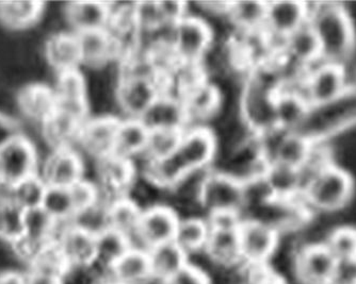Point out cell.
Wrapping results in <instances>:
<instances>
[{
  "label": "cell",
  "mask_w": 356,
  "mask_h": 284,
  "mask_svg": "<svg viewBox=\"0 0 356 284\" xmlns=\"http://www.w3.org/2000/svg\"><path fill=\"white\" fill-rule=\"evenodd\" d=\"M307 7V24L317 37L321 61L348 65L356 53V28L346 6L320 1Z\"/></svg>",
  "instance_id": "1"
},
{
  "label": "cell",
  "mask_w": 356,
  "mask_h": 284,
  "mask_svg": "<svg viewBox=\"0 0 356 284\" xmlns=\"http://www.w3.org/2000/svg\"><path fill=\"white\" fill-rule=\"evenodd\" d=\"M355 180L343 166L332 164L318 174L301 194L312 214H334L343 211L353 200Z\"/></svg>",
  "instance_id": "2"
},
{
  "label": "cell",
  "mask_w": 356,
  "mask_h": 284,
  "mask_svg": "<svg viewBox=\"0 0 356 284\" xmlns=\"http://www.w3.org/2000/svg\"><path fill=\"white\" fill-rule=\"evenodd\" d=\"M356 126V87L325 105L311 107L299 133L311 142H327Z\"/></svg>",
  "instance_id": "3"
},
{
  "label": "cell",
  "mask_w": 356,
  "mask_h": 284,
  "mask_svg": "<svg viewBox=\"0 0 356 284\" xmlns=\"http://www.w3.org/2000/svg\"><path fill=\"white\" fill-rule=\"evenodd\" d=\"M216 42L213 26L195 14L172 26L170 47L178 63L201 64Z\"/></svg>",
  "instance_id": "4"
},
{
  "label": "cell",
  "mask_w": 356,
  "mask_h": 284,
  "mask_svg": "<svg viewBox=\"0 0 356 284\" xmlns=\"http://www.w3.org/2000/svg\"><path fill=\"white\" fill-rule=\"evenodd\" d=\"M351 87L346 66L319 61L304 74L299 94L311 107H315L334 101Z\"/></svg>",
  "instance_id": "5"
},
{
  "label": "cell",
  "mask_w": 356,
  "mask_h": 284,
  "mask_svg": "<svg viewBox=\"0 0 356 284\" xmlns=\"http://www.w3.org/2000/svg\"><path fill=\"white\" fill-rule=\"evenodd\" d=\"M218 141L209 127H188L181 132V142L172 161L184 176L191 172L209 171L218 159Z\"/></svg>",
  "instance_id": "6"
},
{
  "label": "cell",
  "mask_w": 356,
  "mask_h": 284,
  "mask_svg": "<svg viewBox=\"0 0 356 284\" xmlns=\"http://www.w3.org/2000/svg\"><path fill=\"white\" fill-rule=\"evenodd\" d=\"M200 207L207 216L232 213L243 217L245 197L241 182L219 169H209L202 187Z\"/></svg>",
  "instance_id": "7"
},
{
  "label": "cell",
  "mask_w": 356,
  "mask_h": 284,
  "mask_svg": "<svg viewBox=\"0 0 356 284\" xmlns=\"http://www.w3.org/2000/svg\"><path fill=\"white\" fill-rule=\"evenodd\" d=\"M40 161L37 147L23 133L0 146V185L13 187L22 180L37 175Z\"/></svg>",
  "instance_id": "8"
},
{
  "label": "cell",
  "mask_w": 356,
  "mask_h": 284,
  "mask_svg": "<svg viewBox=\"0 0 356 284\" xmlns=\"http://www.w3.org/2000/svg\"><path fill=\"white\" fill-rule=\"evenodd\" d=\"M179 217L167 203H157L143 210L137 233L131 239V248L149 251L156 246L173 242Z\"/></svg>",
  "instance_id": "9"
},
{
  "label": "cell",
  "mask_w": 356,
  "mask_h": 284,
  "mask_svg": "<svg viewBox=\"0 0 356 284\" xmlns=\"http://www.w3.org/2000/svg\"><path fill=\"white\" fill-rule=\"evenodd\" d=\"M95 182L101 200L109 205L118 198L126 197L139 176L135 162L111 153L95 161Z\"/></svg>",
  "instance_id": "10"
},
{
  "label": "cell",
  "mask_w": 356,
  "mask_h": 284,
  "mask_svg": "<svg viewBox=\"0 0 356 284\" xmlns=\"http://www.w3.org/2000/svg\"><path fill=\"white\" fill-rule=\"evenodd\" d=\"M242 263L268 264L280 245L281 235L274 228L254 219H243L238 229Z\"/></svg>",
  "instance_id": "11"
},
{
  "label": "cell",
  "mask_w": 356,
  "mask_h": 284,
  "mask_svg": "<svg viewBox=\"0 0 356 284\" xmlns=\"http://www.w3.org/2000/svg\"><path fill=\"white\" fill-rule=\"evenodd\" d=\"M38 175L47 187L69 189L86 178L85 157L76 148L51 150L40 165Z\"/></svg>",
  "instance_id": "12"
},
{
  "label": "cell",
  "mask_w": 356,
  "mask_h": 284,
  "mask_svg": "<svg viewBox=\"0 0 356 284\" xmlns=\"http://www.w3.org/2000/svg\"><path fill=\"white\" fill-rule=\"evenodd\" d=\"M120 119L117 116H90L81 126L76 149L94 162L113 153Z\"/></svg>",
  "instance_id": "13"
},
{
  "label": "cell",
  "mask_w": 356,
  "mask_h": 284,
  "mask_svg": "<svg viewBox=\"0 0 356 284\" xmlns=\"http://www.w3.org/2000/svg\"><path fill=\"white\" fill-rule=\"evenodd\" d=\"M163 92L161 82L122 79L117 91L118 115L120 119H141Z\"/></svg>",
  "instance_id": "14"
},
{
  "label": "cell",
  "mask_w": 356,
  "mask_h": 284,
  "mask_svg": "<svg viewBox=\"0 0 356 284\" xmlns=\"http://www.w3.org/2000/svg\"><path fill=\"white\" fill-rule=\"evenodd\" d=\"M187 112L189 127H210L224 103V93L218 82L206 80L181 98Z\"/></svg>",
  "instance_id": "15"
},
{
  "label": "cell",
  "mask_w": 356,
  "mask_h": 284,
  "mask_svg": "<svg viewBox=\"0 0 356 284\" xmlns=\"http://www.w3.org/2000/svg\"><path fill=\"white\" fill-rule=\"evenodd\" d=\"M307 22V3L295 0L267 1L264 32L268 37L284 42Z\"/></svg>",
  "instance_id": "16"
},
{
  "label": "cell",
  "mask_w": 356,
  "mask_h": 284,
  "mask_svg": "<svg viewBox=\"0 0 356 284\" xmlns=\"http://www.w3.org/2000/svg\"><path fill=\"white\" fill-rule=\"evenodd\" d=\"M338 262L323 243H311L298 250L295 273L301 284H330Z\"/></svg>",
  "instance_id": "17"
},
{
  "label": "cell",
  "mask_w": 356,
  "mask_h": 284,
  "mask_svg": "<svg viewBox=\"0 0 356 284\" xmlns=\"http://www.w3.org/2000/svg\"><path fill=\"white\" fill-rule=\"evenodd\" d=\"M76 39L79 47L81 69L96 71L121 61V48L108 30L83 32L76 35Z\"/></svg>",
  "instance_id": "18"
},
{
  "label": "cell",
  "mask_w": 356,
  "mask_h": 284,
  "mask_svg": "<svg viewBox=\"0 0 356 284\" xmlns=\"http://www.w3.org/2000/svg\"><path fill=\"white\" fill-rule=\"evenodd\" d=\"M55 242L70 269H88L95 264V237L87 232L71 224H59Z\"/></svg>",
  "instance_id": "19"
},
{
  "label": "cell",
  "mask_w": 356,
  "mask_h": 284,
  "mask_svg": "<svg viewBox=\"0 0 356 284\" xmlns=\"http://www.w3.org/2000/svg\"><path fill=\"white\" fill-rule=\"evenodd\" d=\"M140 121L149 131L170 130L183 132L189 127L183 100L174 94L163 92Z\"/></svg>",
  "instance_id": "20"
},
{
  "label": "cell",
  "mask_w": 356,
  "mask_h": 284,
  "mask_svg": "<svg viewBox=\"0 0 356 284\" xmlns=\"http://www.w3.org/2000/svg\"><path fill=\"white\" fill-rule=\"evenodd\" d=\"M67 30L74 35L83 32L107 30L111 22L110 3L73 1L63 8Z\"/></svg>",
  "instance_id": "21"
},
{
  "label": "cell",
  "mask_w": 356,
  "mask_h": 284,
  "mask_svg": "<svg viewBox=\"0 0 356 284\" xmlns=\"http://www.w3.org/2000/svg\"><path fill=\"white\" fill-rule=\"evenodd\" d=\"M44 57L57 75L81 69V59L76 35L67 30L49 35L44 45Z\"/></svg>",
  "instance_id": "22"
},
{
  "label": "cell",
  "mask_w": 356,
  "mask_h": 284,
  "mask_svg": "<svg viewBox=\"0 0 356 284\" xmlns=\"http://www.w3.org/2000/svg\"><path fill=\"white\" fill-rule=\"evenodd\" d=\"M282 58L296 69L307 71L320 59L317 37L309 24L293 32L284 43Z\"/></svg>",
  "instance_id": "23"
},
{
  "label": "cell",
  "mask_w": 356,
  "mask_h": 284,
  "mask_svg": "<svg viewBox=\"0 0 356 284\" xmlns=\"http://www.w3.org/2000/svg\"><path fill=\"white\" fill-rule=\"evenodd\" d=\"M16 105L26 119L41 126L56 111L57 98L53 87L33 83L26 85L17 93Z\"/></svg>",
  "instance_id": "24"
},
{
  "label": "cell",
  "mask_w": 356,
  "mask_h": 284,
  "mask_svg": "<svg viewBox=\"0 0 356 284\" xmlns=\"http://www.w3.org/2000/svg\"><path fill=\"white\" fill-rule=\"evenodd\" d=\"M239 226L218 227L209 225V237L204 251L215 263L223 266H233L242 263L238 235Z\"/></svg>",
  "instance_id": "25"
},
{
  "label": "cell",
  "mask_w": 356,
  "mask_h": 284,
  "mask_svg": "<svg viewBox=\"0 0 356 284\" xmlns=\"http://www.w3.org/2000/svg\"><path fill=\"white\" fill-rule=\"evenodd\" d=\"M85 122L56 110L53 115L40 126L42 137L51 150L76 148L80 129Z\"/></svg>",
  "instance_id": "26"
},
{
  "label": "cell",
  "mask_w": 356,
  "mask_h": 284,
  "mask_svg": "<svg viewBox=\"0 0 356 284\" xmlns=\"http://www.w3.org/2000/svg\"><path fill=\"white\" fill-rule=\"evenodd\" d=\"M149 130L140 119H120L113 153L138 162L143 157L149 141Z\"/></svg>",
  "instance_id": "27"
},
{
  "label": "cell",
  "mask_w": 356,
  "mask_h": 284,
  "mask_svg": "<svg viewBox=\"0 0 356 284\" xmlns=\"http://www.w3.org/2000/svg\"><path fill=\"white\" fill-rule=\"evenodd\" d=\"M112 279L121 284H147L153 279L149 253L131 248L108 269Z\"/></svg>",
  "instance_id": "28"
},
{
  "label": "cell",
  "mask_w": 356,
  "mask_h": 284,
  "mask_svg": "<svg viewBox=\"0 0 356 284\" xmlns=\"http://www.w3.org/2000/svg\"><path fill=\"white\" fill-rule=\"evenodd\" d=\"M311 106L303 96L287 90H280L275 98V119L280 129L298 132L305 122Z\"/></svg>",
  "instance_id": "29"
},
{
  "label": "cell",
  "mask_w": 356,
  "mask_h": 284,
  "mask_svg": "<svg viewBox=\"0 0 356 284\" xmlns=\"http://www.w3.org/2000/svg\"><path fill=\"white\" fill-rule=\"evenodd\" d=\"M267 1H231L226 21L232 31L255 33L265 26Z\"/></svg>",
  "instance_id": "30"
},
{
  "label": "cell",
  "mask_w": 356,
  "mask_h": 284,
  "mask_svg": "<svg viewBox=\"0 0 356 284\" xmlns=\"http://www.w3.org/2000/svg\"><path fill=\"white\" fill-rule=\"evenodd\" d=\"M45 11L41 1H0V25L22 31L35 26Z\"/></svg>",
  "instance_id": "31"
},
{
  "label": "cell",
  "mask_w": 356,
  "mask_h": 284,
  "mask_svg": "<svg viewBox=\"0 0 356 284\" xmlns=\"http://www.w3.org/2000/svg\"><path fill=\"white\" fill-rule=\"evenodd\" d=\"M147 253L153 279L158 280L160 283L173 277L189 263L188 256L174 242L156 246Z\"/></svg>",
  "instance_id": "32"
},
{
  "label": "cell",
  "mask_w": 356,
  "mask_h": 284,
  "mask_svg": "<svg viewBox=\"0 0 356 284\" xmlns=\"http://www.w3.org/2000/svg\"><path fill=\"white\" fill-rule=\"evenodd\" d=\"M143 209L131 198H118L108 205L109 229L119 232L131 241L137 233Z\"/></svg>",
  "instance_id": "33"
},
{
  "label": "cell",
  "mask_w": 356,
  "mask_h": 284,
  "mask_svg": "<svg viewBox=\"0 0 356 284\" xmlns=\"http://www.w3.org/2000/svg\"><path fill=\"white\" fill-rule=\"evenodd\" d=\"M209 232V224L206 217H179L173 242L189 257L192 253L204 250Z\"/></svg>",
  "instance_id": "34"
},
{
  "label": "cell",
  "mask_w": 356,
  "mask_h": 284,
  "mask_svg": "<svg viewBox=\"0 0 356 284\" xmlns=\"http://www.w3.org/2000/svg\"><path fill=\"white\" fill-rule=\"evenodd\" d=\"M24 222L25 210L10 199L7 187L0 185V242L11 247L21 241Z\"/></svg>",
  "instance_id": "35"
},
{
  "label": "cell",
  "mask_w": 356,
  "mask_h": 284,
  "mask_svg": "<svg viewBox=\"0 0 356 284\" xmlns=\"http://www.w3.org/2000/svg\"><path fill=\"white\" fill-rule=\"evenodd\" d=\"M264 177L274 197L293 199L301 196L303 185L299 169L282 164L271 163L268 165Z\"/></svg>",
  "instance_id": "36"
},
{
  "label": "cell",
  "mask_w": 356,
  "mask_h": 284,
  "mask_svg": "<svg viewBox=\"0 0 356 284\" xmlns=\"http://www.w3.org/2000/svg\"><path fill=\"white\" fill-rule=\"evenodd\" d=\"M95 264H102L107 269L131 248V242L127 237L112 229L102 232L101 235L95 237Z\"/></svg>",
  "instance_id": "37"
},
{
  "label": "cell",
  "mask_w": 356,
  "mask_h": 284,
  "mask_svg": "<svg viewBox=\"0 0 356 284\" xmlns=\"http://www.w3.org/2000/svg\"><path fill=\"white\" fill-rule=\"evenodd\" d=\"M27 271L55 276L64 280L71 269L67 265V261L64 260L57 244L53 242L44 246L31 258L28 263Z\"/></svg>",
  "instance_id": "38"
},
{
  "label": "cell",
  "mask_w": 356,
  "mask_h": 284,
  "mask_svg": "<svg viewBox=\"0 0 356 284\" xmlns=\"http://www.w3.org/2000/svg\"><path fill=\"white\" fill-rule=\"evenodd\" d=\"M46 189L47 185L38 174L7 187L10 199L25 211L41 207Z\"/></svg>",
  "instance_id": "39"
},
{
  "label": "cell",
  "mask_w": 356,
  "mask_h": 284,
  "mask_svg": "<svg viewBox=\"0 0 356 284\" xmlns=\"http://www.w3.org/2000/svg\"><path fill=\"white\" fill-rule=\"evenodd\" d=\"M41 208L58 224H71L76 214L71 194L65 187H47Z\"/></svg>",
  "instance_id": "40"
},
{
  "label": "cell",
  "mask_w": 356,
  "mask_h": 284,
  "mask_svg": "<svg viewBox=\"0 0 356 284\" xmlns=\"http://www.w3.org/2000/svg\"><path fill=\"white\" fill-rule=\"evenodd\" d=\"M181 137V132L179 131H170V130L149 131L147 148L144 151L143 157L139 161H160L171 157L177 149Z\"/></svg>",
  "instance_id": "41"
},
{
  "label": "cell",
  "mask_w": 356,
  "mask_h": 284,
  "mask_svg": "<svg viewBox=\"0 0 356 284\" xmlns=\"http://www.w3.org/2000/svg\"><path fill=\"white\" fill-rule=\"evenodd\" d=\"M322 243L337 262L356 260V228L351 226L334 228Z\"/></svg>",
  "instance_id": "42"
},
{
  "label": "cell",
  "mask_w": 356,
  "mask_h": 284,
  "mask_svg": "<svg viewBox=\"0 0 356 284\" xmlns=\"http://www.w3.org/2000/svg\"><path fill=\"white\" fill-rule=\"evenodd\" d=\"M131 13L136 29L140 35H153L163 27H169L163 23L158 1L133 3Z\"/></svg>",
  "instance_id": "43"
},
{
  "label": "cell",
  "mask_w": 356,
  "mask_h": 284,
  "mask_svg": "<svg viewBox=\"0 0 356 284\" xmlns=\"http://www.w3.org/2000/svg\"><path fill=\"white\" fill-rule=\"evenodd\" d=\"M71 225L93 237H97L102 232L109 229L107 203L99 200L92 207L77 212L72 219Z\"/></svg>",
  "instance_id": "44"
},
{
  "label": "cell",
  "mask_w": 356,
  "mask_h": 284,
  "mask_svg": "<svg viewBox=\"0 0 356 284\" xmlns=\"http://www.w3.org/2000/svg\"><path fill=\"white\" fill-rule=\"evenodd\" d=\"M76 213L92 207L101 200L99 187L92 180L83 178L69 187Z\"/></svg>",
  "instance_id": "45"
},
{
  "label": "cell",
  "mask_w": 356,
  "mask_h": 284,
  "mask_svg": "<svg viewBox=\"0 0 356 284\" xmlns=\"http://www.w3.org/2000/svg\"><path fill=\"white\" fill-rule=\"evenodd\" d=\"M195 7L194 11H190V13L201 16L206 21L210 19H221L225 21L229 13L231 1H201V3H192Z\"/></svg>",
  "instance_id": "46"
},
{
  "label": "cell",
  "mask_w": 356,
  "mask_h": 284,
  "mask_svg": "<svg viewBox=\"0 0 356 284\" xmlns=\"http://www.w3.org/2000/svg\"><path fill=\"white\" fill-rule=\"evenodd\" d=\"M165 26H174L190 13L189 3L185 1H158Z\"/></svg>",
  "instance_id": "47"
},
{
  "label": "cell",
  "mask_w": 356,
  "mask_h": 284,
  "mask_svg": "<svg viewBox=\"0 0 356 284\" xmlns=\"http://www.w3.org/2000/svg\"><path fill=\"white\" fill-rule=\"evenodd\" d=\"M161 284H210V281L209 278L202 269L188 263L173 277Z\"/></svg>",
  "instance_id": "48"
},
{
  "label": "cell",
  "mask_w": 356,
  "mask_h": 284,
  "mask_svg": "<svg viewBox=\"0 0 356 284\" xmlns=\"http://www.w3.org/2000/svg\"><path fill=\"white\" fill-rule=\"evenodd\" d=\"M248 266L251 269L250 284H286L283 277L270 269L267 264Z\"/></svg>",
  "instance_id": "49"
},
{
  "label": "cell",
  "mask_w": 356,
  "mask_h": 284,
  "mask_svg": "<svg viewBox=\"0 0 356 284\" xmlns=\"http://www.w3.org/2000/svg\"><path fill=\"white\" fill-rule=\"evenodd\" d=\"M330 284H356V260L338 262Z\"/></svg>",
  "instance_id": "50"
},
{
  "label": "cell",
  "mask_w": 356,
  "mask_h": 284,
  "mask_svg": "<svg viewBox=\"0 0 356 284\" xmlns=\"http://www.w3.org/2000/svg\"><path fill=\"white\" fill-rule=\"evenodd\" d=\"M19 133L22 132L19 130L17 123L5 114L0 113V146Z\"/></svg>",
  "instance_id": "51"
},
{
  "label": "cell",
  "mask_w": 356,
  "mask_h": 284,
  "mask_svg": "<svg viewBox=\"0 0 356 284\" xmlns=\"http://www.w3.org/2000/svg\"><path fill=\"white\" fill-rule=\"evenodd\" d=\"M64 280L38 272L26 271V284H64Z\"/></svg>",
  "instance_id": "52"
},
{
  "label": "cell",
  "mask_w": 356,
  "mask_h": 284,
  "mask_svg": "<svg viewBox=\"0 0 356 284\" xmlns=\"http://www.w3.org/2000/svg\"><path fill=\"white\" fill-rule=\"evenodd\" d=\"M0 284H26V271L15 269L0 271Z\"/></svg>",
  "instance_id": "53"
},
{
  "label": "cell",
  "mask_w": 356,
  "mask_h": 284,
  "mask_svg": "<svg viewBox=\"0 0 356 284\" xmlns=\"http://www.w3.org/2000/svg\"><path fill=\"white\" fill-rule=\"evenodd\" d=\"M93 284H121L119 282L115 281V279H112L110 276L108 277L102 278V279L97 280V281L94 282Z\"/></svg>",
  "instance_id": "54"
},
{
  "label": "cell",
  "mask_w": 356,
  "mask_h": 284,
  "mask_svg": "<svg viewBox=\"0 0 356 284\" xmlns=\"http://www.w3.org/2000/svg\"><path fill=\"white\" fill-rule=\"evenodd\" d=\"M354 87H356V82H355V85H354Z\"/></svg>",
  "instance_id": "55"
}]
</instances>
